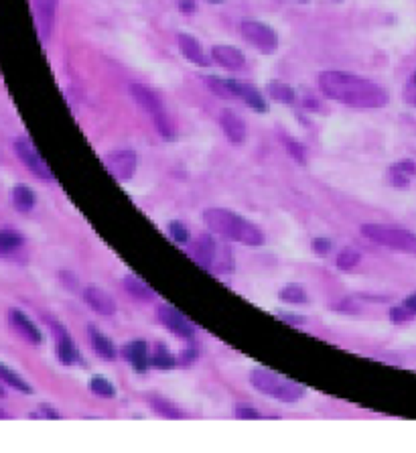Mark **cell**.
<instances>
[{
    "mask_svg": "<svg viewBox=\"0 0 416 453\" xmlns=\"http://www.w3.org/2000/svg\"><path fill=\"white\" fill-rule=\"evenodd\" d=\"M362 236L367 240L376 242L384 248H390L404 254H416V234L404 228H392V226H380V224H364Z\"/></svg>",
    "mask_w": 416,
    "mask_h": 453,
    "instance_id": "obj_6",
    "label": "cell"
},
{
    "mask_svg": "<svg viewBox=\"0 0 416 453\" xmlns=\"http://www.w3.org/2000/svg\"><path fill=\"white\" fill-rule=\"evenodd\" d=\"M416 173V165L413 159L398 160L396 165L390 167V183L394 187H408L410 186V177Z\"/></svg>",
    "mask_w": 416,
    "mask_h": 453,
    "instance_id": "obj_21",
    "label": "cell"
},
{
    "mask_svg": "<svg viewBox=\"0 0 416 453\" xmlns=\"http://www.w3.org/2000/svg\"><path fill=\"white\" fill-rule=\"evenodd\" d=\"M195 360H197V349H193V347L183 349L181 354L177 356V364H179V366H191Z\"/></svg>",
    "mask_w": 416,
    "mask_h": 453,
    "instance_id": "obj_38",
    "label": "cell"
},
{
    "mask_svg": "<svg viewBox=\"0 0 416 453\" xmlns=\"http://www.w3.org/2000/svg\"><path fill=\"white\" fill-rule=\"evenodd\" d=\"M13 147H15L17 157L21 159V163L25 165L26 169H28L35 177H39V179L45 181V183H53V181H55V175L51 173L49 165L39 155V151L35 149V145H33L26 136H19Z\"/></svg>",
    "mask_w": 416,
    "mask_h": 453,
    "instance_id": "obj_8",
    "label": "cell"
},
{
    "mask_svg": "<svg viewBox=\"0 0 416 453\" xmlns=\"http://www.w3.org/2000/svg\"><path fill=\"white\" fill-rule=\"evenodd\" d=\"M0 397H4V390H2V386H0Z\"/></svg>",
    "mask_w": 416,
    "mask_h": 453,
    "instance_id": "obj_45",
    "label": "cell"
},
{
    "mask_svg": "<svg viewBox=\"0 0 416 453\" xmlns=\"http://www.w3.org/2000/svg\"><path fill=\"white\" fill-rule=\"evenodd\" d=\"M51 323L53 333H55V349H57V360L59 364L63 366H74L79 362V352L76 344H74V338L69 336V331L59 323V321L49 320Z\"/></svg>",
    "mask_w": 416,
    "mask_h": 453,
    "instance_id": "obj_11",
    "label": "cell"
},
{
    "mask_svg": "<svg viewBox=\"0 0 416 453\" xmlns=\"http://www.w3.org/2000/svg\"><path fill=\"white\" fill-rule=\"evenodd\" d=\"M278 299H281L283 303H288V305H303V303L309 301V295L305 291V287L290 283V285H285V287L278 291Z\"/></svg>",
    "mask_w": 416,
    "mask_h": 453,
    "instance_id": "obj_29",
    "label": "cell"
},
{
    "mask_svg": "<svg viewBox=\"0 0 416 453\" xmlns=\"http://www.w3.org/2000/svg\"><path fill=\"white\" fill-rule=\"evenodd\" d=\"M402 307H404V309L408 311V315H410V318L415 320V318H416V293L408 295V297H406V299L402 301Z\"/></svg>",
    "mask_w": 416,
    "mask_h": 453,
    "instance_id": "obj_40",
    "label": "cell"
},
{
    "mask_svg": "<svg viewBox=\"0 0 416 453\" xmlns=\"http://www.w3.org/2000/svg\"><path fill=\"white\" fill-rule=\"evenodd\" d=\"M250 384L264 397H270L281 402H299L307 395V388L303 384L283 378L281 374L272 372L268 368H254L250 372Z\"/></svg>",
    "mask_w": 416,
    "mask_h": 453,
    "instance_id": "obj_3",
    "label": "cell"
},
{
    "mask_svg": "<svg viewBox=\"0 0 416 453\" xmlns=\"http://www.w3.org/2000/svg\"><path fill=\"white\" fill-rule=\"evenodd\" d=\"M10 195H13V206L21 213H28L35 208V204H37L35 191L28 186H23V183L13 187V193H10Z\"/></svg>",
    "mask_w": 416,
    "mask_h": 453,
    "instance_id": "obj_23",
    "label": "cell"
},
{
    "mask_svg": "<svg viewBox=\"0 0 416 453\" xmlns=\"http://www.w3.org/2000/svg\"><path fill=\"white\" fill-rule=\"evenodd\" d=\"M0 380H4L10 388L23 393V395H33V386L26 382L25 378L21 374H17L13 368H8L6 364L0 362Z\"/></svg>",
    "mask_w": 416,
    "mask_h": 453,
    "instance_id": "obj_27",
    "label": "cell"
},
{
    "mask_svg": "<svg viewBox=\"0 0 416 453\" xmlns=\"http://www.w3.org/2000/svg\"><path fill=\"white\" fill-rule=\"evenodd\" d=\"M31 419H61V415L49 404H39V409L31 413Z\"/></svg>",
    "mask_w": 416,
    "mask_h": 453,
    "instance_id": "obj_37",
    "label": "cell"
},
{
    "mask_svg": "<svg viewBox=\"0 0 416 453\" xmlns=\"http://www.w3.org/2000/svg\"><path fill=\"white\" fill-rule=\"evenodd\" d=\"M122 287L126 289V293L134 297V299H138V301H153L156 297V293L144 283V281H140L138 277H124V281H122Z\"/></svg>",
    "mask_w": 416,
    "mask_h": 453,
    "instance_id": "obj_24",
    "label": "cell"
},
{
    "mask_svg": "<svg viewBox=\"0 0 416 453\" xmlns=\"http://www.w3.org/2000/svg\"><path fill=\"white\" fill-rule=\"evenodd\" d=\"M234 415L238 419H242V421H256V419H260L262 417L254 406H248V404H238Z\"/></svg>",
    "mask_w": 416,
    "mask_h": 453,
    "instance_id": "obj_35",
    "label": "cell"
},
{
    "mask_svg": "<svg viewBox=\"0 0 416 453\" xmlns=\"http://www.w3.org/2000/svg\"><path fill=\"white\" fill-rule=\"evenodd\" d=\"M266 94H268L272 100L281 102V104H294V102H297L294 90H292L288 83H285V81H270V83L266 85Z\"/></svg>",
    "mask_w": 416,
    "mask_h": 453,
    "instance_id": "obj_26",
    "label": "cell"
},
{
    "mask_svg": "<svg viewBox=\"0 0 416 453\" xmlns=\"http://www.w3.org/2000/svg\"><path fill=\"white\" fill-rule=\"evenodd\" d=\"M179 8H181L183 13H193V10H195V2H193V0H181V2H179Z\"/></svg>",
    "mask_w": 416,
    "mask_h": 453,
    "instance_id": "obj_42",
    "label": "cell"
},
{
    "mask_svg": "<svg viewBox=\"0 0 416 453\" xmlns=\"http://www.w3.org/2000/svg\"><path fill=\"white\" fill-rule=\"evenodd\" d=\"M124 356L132 364V368L136 372H144L151 364V356H149V346L144 340H134L128 346L124 347Z\"/></svg>",
    "mask_w": 416,
    "mask_h": 453,
    "instance_id": "obj_20",
    "label": "cell"
},
{
    "mask_svg": "<svg viewBox=\"0 0 416 453\" xmlns=\"http://www.w3.org/2000/svg\"><path fill=\"white\" fill-rule=\"evenodd\" d=\"M90 390L96 395V397H102V399H114L116 397V386L106 380L102 376H96L90 380Z\"/></svg>",
    "mask_w": 416,
    "mask_h": 453,
    "instance_id": "obj_31",
    "label": "cell"
},
{
    "mask_svg": "<svg viewBox=\"0 0 416 453\" xmlns=\"http://www.w3.org/2000/svg\"><path fill=\"white\" fill-rule=\"evenodd\" d=\"M189 256L206 270H211L215 274H224L232 270L234 261L232 252L224 248L211 234H199L195 240L189 244Z\"/></svg>",
    "mask_w": 416,
    "mask_h": 453,
    "instance_id": "obj_4",
    "label": "cell"
},
{
    "mask_svg": "<svg viewBox=\"0 0 416 453\" xmlns=\"http://www.w3.org/2000/svg\"><path fill=\"white\" fill-rule=\"evenodd\" d=\"M156 318H158V321H160L173 336H177V338L189 340V338L195 336V325H193V321L187 320L181 311H177L173 305H167V303L158 305Z\"/></svg>",
    "mask_w": 416,
    "mask_h": 453,
    "instance_id": "obj_10",
    "label": "cell"
},
{
    "mask_svg": "<svg viewBox=\"0 0 416 453\" xmlns=\"http://www.w3.org/2000/svg\"><path fill=\"white\" fill-rule=\"evenodd\" d=\"M57 4H59V0H33L37 28H39L43 39H49V35H51L53 25H55V15H57Z\"/></svg>",
    "mask_w": 416,
    "mask_h": 453,
    "instance_id": "obj_15",
    "label": "cell"
},
{
    "mask_svg": "<svg viewBox=\"0 0 416 453\" xmlns=\"http://www.w3.org/2000/svg\"><path fill=\"white\" fill-rule=\"evenodd\" d=\"M208 2H211V4H222L224 0H208Z\"/></svg>",
    "mask_w": 416,
    "mask_h": 453,
    "instance_id": "obj_44",
    "label": "cell"
},
{
    "mask_svg": "<svg viewBox=\"0 0 416 453\" xmlns=\"http://www.w3.org/2000/svg\"><path fill=\"white\" fill-rule=\"evenodd\" d=\"M151 364L155 368H160V370H173L177 366V356L165 346V344H158L151 356Z\"/></svg>",
    "mask_w": 416,
    "mask_h": 453,
    "instance_id": "obj_28",
    "label": "cell"
},
{
    "mask_svg": "<svg viewBox=\"0 0 416 453\" xmlns=\"http://www.w3.org/2000/svg\"><path fill=\"white\" fill-rule=\"evenodd\" d=\"M147 400H149L151 409L155 411L156 415H160V417H165V419H181V417H185L181 413V409H179L175 402L165 399V397L151 395V397H147Z\"/></svg>",
    "mask_w": 416,
    "mask_h": 453,
    "instance_id": "obj_25",
    "label": "cell"
},
{
    "mask_svg": "<svg viewBox=\"0 0 416 453\" xmlns=\"http://www.w3.org/2000/svg\"><path fill=\"white\" fill-rule=\"evenodd\" d=\"M283 140H285L286 153L297 160V163L303 165V163H305V147H303L297 138H292V136H283Z\"/></svg>",
    "mask_w": 416,
    "mask_h": 453,
    "instance_id": "obj_32",
    "label": "cell"
},
{
    "mask_svg": "<svg viewBox=\"0 0 416 453\" xmlns=\"http://www.w3.org/2000/svg\"><path fill=\"white\" fill-rule=\"evenodd\" d=\"M131 94L132 98L136 100V104L151 116L156 133L160 134L165 140H175V136H177L175 122H173V118L169 116L167 108H165L163 100L158 98V94H156L155 90H151V88L144 85V83H132Z\"/></svg>",
    "mask_w": 416,
    "mask_h": 453,
    "instance_id": "obj_5",
    "label": "cell"
},
{
    "mask_svg": "<svg viewBox=\"0 0 416 453\" xmlns=\"http://www.w3.org/2000/svg\"><path fill=\"white\" fill-rule=\"evenodd\" d=\"M360 261H362L360 250L347 246V248H343V250L339 252L338 263H335V265H338L339 270H353V268L360 265Z\"/></svg>",
    "mask_w": 416,
    "mask_h": 453,
    "instance_id": "obj_30",
    "label": "cell"
},
{
    "mask_svg": "<svg viewBox=\"0 0 416 453\" xmlns=\"http://www.w3.org/2000/svg\"><path fill=\"white\" fill-rule=\"evenodd\" d=\"M6 417H8V415H6V413H4V411L0 409V419H6Z\"/></svg>",
    "mask_w": 416,
    "mask_h": 453,
    "instance_id": "obj_43",
    "label": "cell"
},
{
    "mask_svg": "<svg viewBox=\"0 0 416 453\" xmlns=\"http://www.w3.org/2000/svg\"><path fill=\"white\" fill-rule=\"evenodd\" d=\"M319 88L327 98L351 108H384L390 100L380 83L347 72L319 74Z\"/></svg>",
    "mask_w": 416,
    "mask_h": 453,
    "instance_id": "obj_1",
    "label": "cell"
},
{
    "mask_svg": "<svg viewBox=\"0 0 416 453\" xmlns=\"http://www.w3.org/2000/svg\"><path fill=\"white\" fill-rule=\"evenodd\" d=\"M201 217H203V224L209 228V232H213L226 240L238 242L244 246H262L266 242L264 232L254 222L238 215L232 210L208 208Z\"/></svg>",
    "mask_w": 416,
    "mask_h": 453,
    "instance_id": "obj_2",
    "label": "cell"
},
{
    "mask_svg": "<svg viewBox=\"0 0 416 453\" xmlns=\"http://www.w3.org/2000/svg\"><path fill=\"white\" fill-rule=\"evenodd\" d=\"M278 320L286 321V323H290V325H303L305 323V318H299V315H288V313H278Z\"/></svg>",
    "mask_w": 416,
    "mask_h": 453,
    "instance_id": "obj_41",
    "label": "cell"
},
{
    "mask_svg": "<svg viewBox=\"0 0 416 453\" xmlns=\"http://www.w3.org/2000/svg\"><path fill=\"white\" fill-rule=\"evenodd\" d=\"M219 124H222V131L230 142L240 145L246 140V122L235 114L234 110H224L219 116Z\"/></svg>",
    "mask_w": 416,
    "mask_h": 453,
    "instance_id": "obj_18",
    "label": "cell"
},
{
    "mask_svg": "<svg viewBox=\"0 0 416 453\" xmlns=\"http://www.w3.org/2000/svg\"><path fill=\"white\" fill-rule=\"evenodd\" d=\"M211 59H213L217 65H222V67H226V69H230V72L242 69L244 63H246L244 53H242L240 49L232 47V45H213V47H211Z\"/></svg>",
    "mask_w": 416,
    "mask_h": 453,
    "instance_id": "obj_17",
    "label": "cell"
},
{
    "mask_svg": "<svg viewBox=\"0 0 416 453\" xmlns=\"http://www.w3.org/2000/svg\"><path fill=\"white\" fill-rule=\"evenodd\" d=\"M8 323H10V327L25 340L26 344H31V346H41V342H43V333H41V329L31 321V318L23 313L21 309H10L8 311Z\"/></svg>",
    "mask_w": 416,
    "mask_h": 453,
    "instance_id": "obj_13",
    "label": "cell"
},
{
    "mask_svg": "<svg viewBox=\"0 0 416 453\" xmlns=\"http://www.w3.org/2000/svg\"><path fill=\"white\" fill-rule=\"evenodd\" d=\"M104 167L108 173L120 181V183H128L132 181L136 167H138V157L131 149H120V151H112L104 157Z\"/></svg>",
    "mask_w": 416,
    "mask_h": 453,
    "instance_id": "obj_9",
    "label": "cell"
},
{
    "mask_svg": "<svg viewBox=\"0 0 416 453\" xmlns=\"http://www.w3.org/2000/svg\"><path fill=\"white\" fill-rule=\"evenodd\" d=\"M25 238L21 232L13 230V228H2L0 230V258L15 254L19 248H23Z\"/></svg>",
    "mask_w": 416,
    "mask_h": 453,
    "instance_id": "obj_22",
    "label": "cell"
},
{
    "mask_svg": "<svg viewBox=\"0 0 416 453\" xmlns=\"http://www.w3.org/2000/svg\"><path fill=\"white\" fill-rule=\"evenodd\" d=\"M415 83H416V76H415Z\"/></svg>",
    "mask_w": 416,
    "mask_h": 453,
    "instance_id": "obj_46",
    "label": "cell"
},
{
    "mask_svg": "<svg viewBox=\"0 0 416 453\" xmlns=\"http://www.w3.org/2000/svg\"><path fill=\"white\" fill-rule=\"evenodd\" d=\"M240 33L260 53L272 55L276 53V49H278V35H276L274 28L268 27L266 23H260V21H244L240 25Z\"/></svg>",
    "mask_w": 416,
    "mask_h": 453,
    "instance_id": "obj_7",
    "label": "cell"
},
{
    "mask_svg": "<svg viewBox=\"0 0 416 453\" xmlns=\"http://www.w3.org/2000/svg\"><path fill=\"white\" fill-rule=\"evenodd\" d=\"M81 295H83V301L90 305V309H94V311L100 313V315L110 318V315H114V313L118 311V305H116L114 297L108 293V291H104L102 287L88 285Z\"/></svg>",
    "mask_w": 416,
    "mask_h": 453,
    "instance_id": "obj_14",
    "label": "cell"
},
{
    "mask_svg": "<svg viewBox=\"0 0 416 453\" xmlns=\"http://www.w3.org/2000/svg\"><path fill=\"white\" fill-rule=\"evenodd\" d=\"M88 336H90V344H92V349L104 360V362H114L118 358V349L114 346V342L102 333L96 325H90L88 327Z\"/></svg>",
    "mask_w": 416,
    "mask_h": 453,
    "instance_id": "obj_19",
    "label": "cell"
},
{
    "mask_svg": "<svg viewBox=\"0 0 416 453\" xmlns=\"http://www.w3.org/2000/svg\"><path fill=\"white\" fill-rule=\"evenodd\" d=\"M226 83H228V90H230V96H232V98H240L246 106L252 108L254 112H260V114H266V112H268V104H266V100L262 98L258 88L235 80H226Z\"/></svg>",
    "mask_w": 416,
    "mask_h": 453,
    "instance_id": "obj_12",
    "label": "cell"
},
{
    "mask_svg": "<svg viewBox=\"0 0 416 453\" xmlns=\"http://www.w3.org/2000/svg\"><path fill=\"white\" fill-rule=\"evenodd\" d=\"M311 248L317 256H327V254L331 252L333 244H331V240H329V238H321V236H319V238H313Z\"/></svg>",
    "mask_w": 416,
    "mask_h": 453,
    "instance_id": "obj_36",
    "label": "cell"
},
{
    "mask_svg": "<svg viewBox=\"0 0 416 453\" xmlns=\"http://www.w3.org/2000/svg\"><path fill=\"white\" fill-rule=\"evenodd\" d=\"M388 315H390V320L394 321V323H404V321L413 320V318L408 315V311H406L402 305H396V307H392Z\"/></svg>",
    "mask_w": 416,
    "mask_h": 453,
    "instance_id": "obj_39",
    "label": "cell"
},
{
    "mask_svg": "<svg viewBox=\"0 0 416 453\" xmlns=\"http://www.w3.org/2000/svg\"><path fill=\"white\" fill-rule=\"evenodd\" d=\"M206 83H208L209 90H211L213 94H217L219 98H232L226 80H222V78H217V76H209V78H206Z\"/></svg>",
    "mask_w": 416,
    "mask_h": 453,
    "instance_id": "obj_34",
    "label": "cell"
},
{
    "mask_svg": "<svg viewBox=\"0 0 416 453\" xmlns=\"http://www.w3.org/2000/svg\"><path fill=\"white\" fill-rule=\"evenodd\" d=\"M177 45H179L183 57H185L187 61H191L193 65H199V67H208L209 57L206 55V51H203L201 43H199L193 35H189V33H179V35H177Z\"/></svg>",
    "mask_w": 416,
    "mask_h": 453,
    "instance_id": "obj_16",
    "label": "cell"
},
{
    "mask_svg": "<svg viewBox=\"0 0 416 453\" xmlns=\"http://www.w3.org/2000/svg\"><path fill=\"white\" fill-rule=\"evenodd\" d=\"M169 236L177 242V244H183V246L189 244V240H191V234H189L187 226L181 224V222H171V224H169Z\"/></svg>",
    "mask_w": 416,
    "mask_h": 453,
    "instance_id": "obj_33",
    "label": "cell"
}]
</instances>
